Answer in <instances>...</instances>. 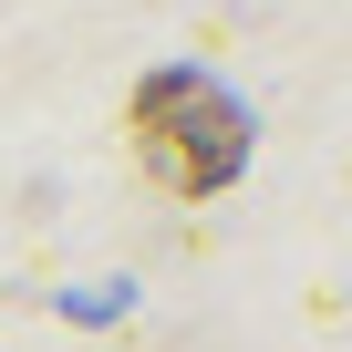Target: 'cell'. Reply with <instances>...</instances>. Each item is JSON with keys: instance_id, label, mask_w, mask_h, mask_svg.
I'll return each instance as SVG.
<instances>
[{"instance_id": "obj_1", "label": "cell", "mask_w": 352, "mask_h": 352, "mask_svg": "<svg viewBox=\"0 0 352 352\" xmlns=\"http://www.w3.org/2000/svg\"><path fill=\"white\" fill-rule=\"evenodd\" d=\"M135 145H145V166H155V187L218 197L228 176H239V155H249V114H239L208 73H155V83L135 94Z\"/></svg>"}]
</instances>
